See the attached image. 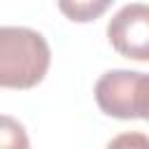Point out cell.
Here are the masks:
<instances>
[{"label": "cell", "mask_w": 149, "mask_h": 149, "mask_svg": "<svg viewBox=\"0 0 149 149\" xmlns=\"http://www.w3.org/2000/svg\"><path fill=\"white\" fill-rule=\"evenodd\" d=\"M51 65V49L42 33L26 26H0V88L37 86Z\"/></svg>", "instance_id": "6da1fadb"}, {"label": "cell", "mask_w": 149, "mask_h": 149, "mask_svg": "<svg viewBox=\"0 0 149 149\" xmlns=\"http://www.w3.org/2000/svg\"><path fill=\"white\" fill-rule=\"evenodd\" d=\"M147 91V74L133 70H109L105 72L93 88L98 107L114 119H142Z\"/></svg>", "instance_id": "7a4b0ae2"}, {"label": "cell", "mask_w": 149, "mask_h": 149, "mask_svg": "<svg viewBox=\"0 0 149 149\" xmlns=\"http://www.w3.org/2000/svg\"><path fill=\"white\" fill-rule=\"evenodd\" d=\"M142 119L149 121V74H147V91H144V105H142Z\"/></svg>", "instance_id": "52a82bcc"}, {"label": "cell", "mask_w": 149, "mask_h": 149, "mask_svg": "<svg viewBox=\"0 0 149 149\" xmlns=\"http://www.w3.org/2000/svg\"><path fill=\"white\" fill-rule=\"evenodd\" d=\"M107 40L116 54L147 63L149 61V5H123L107 23Z\"/></svg>", "instance_id": "3957f363"}, {"label": "cell", "mask_w": 149, "mask_h": 149, "mask_svg": "<svg viewBox=\"0 0 149 149\" xmlns=\"http://www.w3.org/2000/svg\"><path fill=\"white\" fill-rule=\"evenodd\" d=\"M56 2L65 19L74 23H88L100 19L114 0H56Z\"/></svg>", "instance_id": "277c9868"}, {"label": "cell", "mask_w": 149, "mask_h": 149, "mask_svg": "<svg viewBox=\"0 0 149 149\" xmlns=\"http://www.w3.org/2000/svg\"><path fill=\"white\" fill-rule=\"evenodd\" d=\"M26 149L30 147V140L26 135V128L7 114H0V149Z\"/></svg>", "instance_id": "5b68a950"}, {"label": "cell", "mask_w": 149, "mask_h": 149, "mask_svg": "<svg viewBox=\"0 0 149 149\" xmlns=\"http://www.w3.org/2000/svg\"><path fill=\"white\" fill-rule=\"evenodd\" d=\"M135 142H140V144H144V147H149V137H140V135H121V137H116V140H112L109 144H135Z\"/></svg>", "instance_id": "8992f818"}]
</instances>
